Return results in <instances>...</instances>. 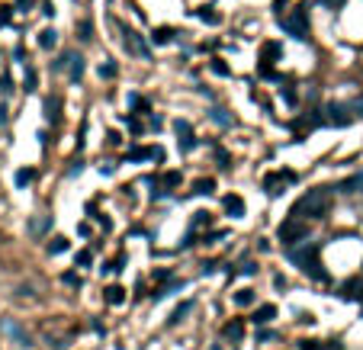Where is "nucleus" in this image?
Wrapping results in <instances>:
<instances>
[{"mask_svg": "<svg viewBox=\"0 0 363 350\" xmlns=\"http://www.w3.org/2000/svg\"><path fill=\"white\" fill-rule=\"evenodd\" d=\"M164 183H167V187H177V183H180V170H167L164 173Z\"/></svg>", "mask_w": 363, "mask_h": 350, "instance_id": "nucleus-27", "label": "nucleus"}, {"mask_svg": "<svg viewBox=\"0 0 363 350\" xmlns=\"http://www.w3.org/2000/svg\"><path fill=\"white\" fill-rule=\"evenodd\" d=\"M190 309H193V302H183V305H180V309H177V312L171 315V325H177V321H180V318H183V315H187Z\"/></svg>", "mask_w": 363, "mask_h": 350, "instance_id": "nucleus-24", "label": "nucleus"}, {"mask_svg": "<svg viewBox=\"0 0 363 350\" xmlns=\"http://www.w3.org/2000/svg\"><path fill=\"white\" fill-rule=\"evenodd\" d=\"M196 16H199V20H202V23H209V26H216L219 20H222V16H219V13H212V10H199Z\"/></svg>", "mask_w": 363, "mask_h": 350, "instance_id": "nucleus-23", "label": "nucleus"}, {"mask_svg": "<svg viewBox=\"0 0 363 350\" xmlns=\"http://www.w3.org/2000/svg\"><path fill=\"white\" fill-rule=\"evenodd\" d=\"M4 331H7V334H10V337H13V340H16L20 347H32L29 334H26V331H23L20 325H16V321H10V318H7V321H4Z\"/></svg>", "mask_w": 363, "mask_h": 350, "instance_id": "nucleus-5", "label": "nucleus"}, {"mask_svg": "<svg viewBox=\"0 0 363 350\" xmlns=\"http://www.w3.org/2000/svg\"><path fill=\"white\" fill-rule=\"evenodd\" d=\"M0 241H4V235H0Z\"/></svg>", "mask_w": 363, "mask_h": 350, "instance_id": "nucleus-33", "label": "nucleus"}, {"mask_svg": "<svg viewBox=\"0 0 363 350\" xmlns=\"http://www.w3.org/2000/svg\"><path fill=\"white\" fill-rule=\"evenodd\" d=\"M328 203H331V190L328 187H315L293 206V215L296 218H325Z\"/></svg>", "mask_w": 363, "mask_h": 350, "instance_id": "nucleus-1", "label": "nucleus"}, {"mask_svg": "<svg viewBox=\"0 0 363 350\" xmlns=\"http://www.w3.org/2000/svg\"><path fill=\"white\" fill-rule=\"evenodd\" d=\"M145 157L164 161V151H161V148H132V151H129V161H145Z\"/></svg>", "mask_w": 363, "mask_h": 350, "instance_id": "nucleus-6", "label": "nucleus"}, {"mask_svg": "<svg viewBox=\"0 0 363 350\" xmlns=\"http://www.w3.org/2000/svg\"><path fill=\"white\" fill-rule=\"evenodd\" d=\"M48 251H51V254H61V251H68V241H65V238H55V241L48 244Z\"/></svg>", "mask_w": 363, "mask_h": 350, "instance_id": "nucleus-26", "label": "nucleus"}, {"mask_svg": "<svg viewBox=\"0 0 363 350\" xmlns=\"http://www.w3.org/2000/svg\"><path fill=\"white\" fill-rule=\"evenodd\" d=\"M55 42H58V32H55V29H45V32L39 36V45H42V48H51Z\"/></svg>", "mask_w": 363, "mask_h": 350, "instance_id": "nucleus-17", "label": "nucleus"}, {"mask_svg": "<svg viewBox=\"0 0 363 350\" xmlns=\"http://www.w3.org/2000/svg\"><path fill=\"white\" fill-rule=\"evenodd\" d=\"M116 74H119V68L113 65V61H106V65H100V77H106V81H113Z\"/></svg>", "mask_w": 363, "mask_h": 350, "instance_id": "nucleus-20", "label": "nucleus"}, {"mask_svg": "<svg viewBox=\"0 0 363 350\" xmlns=\"http://www.w3.org/2000/svg\"><path fill=\"white\" fill-rule=\"evenodd\" d=\"M26 90H35V71H26Z\"/></svg>", "mask_w": 363, "mask_h": 350, "instance_id": "nucleus-30", "label": "nucleus"}, {"mask_svg": "<svg viewBox=\"0 0 363 350\" xmlns=\"http://www.w3.org/2000/svg\"><path fill=\"white\" fill-rule=\"evenodd\" d=\"M103 296H106L110 305H122L126 302V289H122V286H110V289H103Z\"/></svg>", "mask_w": 363, "mask_h": 350, "instance_id": "nucleus-12", "label": "nucleus"}, {"mask_svg": "<svg viewBox=\"0 0 363 350\" xmlns=\"http://www.w3.org/2000/svg\"><path fill=\"white\" fill-rule=\"evenodd\" d=\"M241 273H244V276H254V273H257V264H244Z\"/></svg>", "mask_w": 363, "mask_h": 350, "instance_id": "nucleus-31", "label": "nucleus"}, {"mask_svg": "<svg viewBox=\"0 0 363 350\" xmlns=\"http://www.w3.org/2000/svg\"><path fill=\"white\" fill-rule=\"evenodd\" d=\"M174 129H177V145H180V151H193V148L199 145L187 119H177V126H174Z\"/></svg>", "mask_w": 363, "mask_h": 350, "instance_id": "nucleus-4", "label": "nucleus"}, {"mask_svg": "<svg viewBox=\"0 0 363 350\" xmlns=\"http://www.w3.org/2000/svg\"><path fill=\"white\" fill-rule=\"evenodd\" d=\"M209 68H212V71H216L219 77H228V74H232V71H228V65H222V58H212V65H209Z\"/></svg>", "mask_w": 363, "mask_h": 350, "instance_id": "nucleus-22", "label": "nucleus"}, {"mask_svg": "<svg viewBox=\"0 0 363 350\" xmlns=\"http://www.w3.org/2000/svg\"><path fill=\"white\" fill-rule=\"evenodd\" d=\"M328 112H331L328 119L334 122V126H347V122H350V116H347V109H344V106H334V103H331Z\"/></svg>", "mask_w": 363, "mask_h": 350, "instance_id": "nucleus-13", "label": "nucleus"}, {"mask_svg": "<svg viewBox=\"0 0 363 350\" xmlns=\"http://www.w3.org/2000/svg\"><path fill=\"white\" fill-rule=\"evenodd\" d=\"M273 318H277V305H261V309L254 312V321H257V325H267Z\"/></svg>", "mask_w": 363, "mask_h": 350, "instance_id": "nucleus-11", "label": "nucleus"}, {"mask_svg": "<svg viewBox=\"0 0 363 350\" xmlns=\"http://www.w3.org/2000/svg\"><path fill=\"white\" fill-rule=\"evenodd\" d=\"M225 209L232 218H241L244 215V199L241 196H225Z\"/></svg>", "mask_w": 363, "mask_h": 350, "instance_id": "nucleus-8", "label": "nucleus"}, {"mask_svg": "<svg viewBox=\"0 0 363 350\" xmlns=\"http://www.w3.org/2000/svg\"><path fill=\"white\" fill-rule=\"evenodd\" d=\"M45 119L48 122H58L61 119V100L58 97H48L45 100Z\"/></svg>", "mask_w": 363, "mask_h": 350, "instance_id": "nucleus-10", "label": "nucleus"}, {"mask_svg": "<svg viewBox=\"0 0 363 350\" xmlns=\"http://www.w3.org/2000/svg\"><path fill=\"white\" fill-rule=\"evenodd\" d=\"M212 190H216V180H212V177H206V180H196V183H193V193H212Z\"/></svg>", "mask_w": 363, "mask_h": 350, "instance_id": "nucleus-15", "label": "nucleus"}, {"mask_svg": "<svg viewBox=\"0 0 363 350\" xmlns=\"http://www.w3.org/2000/svg\"><path fill=\"white\" fill-rule=\"evenodd\" d=\"M209 222H212L209 212H196V215H193V228H199V225H209Z\"/></svg>", "mask_w": 363, "mask_h": 350, "instance_id": "nucleus-25", "label": "nucleus"}, {"mask_svg": "<svg viewBox=\"0 0 363 350\" xmlns=\"http://www.w3.org/2000/svg\"><path fill=\"white\" fill-rule=\"evenodd\" d=\"M216 157H219V167H232V164H228V154L222 151V148H219V151H216Z\"/></svg>", "mask_w": 363, "mask_h": 350, "instance_id": "nucleus-29", "label": "nucleus"}, {"mask_svg": "<svg viewBox=\"0 0 363 350\" xmlns=\"http://www.w3.org/2000/svg\"><path fill=\"white\" fill-rule=\"evenodd\" d=\"M154 42H158V45H164V42H171L174 39V29H167V26H164V29H154V36H151Z\"/></svg>", "mask_w": 363, "mask_h": 350, "instance_id": "nucleus-19", "label": "nucleus"}, {"mask_svg": "<svg viewBox=\"0 0 363 350\" xmlns=\"http://www.w3.org/2000/svg\"><path fill=\"white\" fill-rule=\"evenodd\" d=\"M81 74H84V58L81 55H71V81H77Z\"/></svg>", "mask_w": 363, "mask_h": 350, "instance_id": "nucleus-16", "label": "nucleus"}, {"mask_svg": "<svg viewBox=\"0 0 363 350\" xmlns=\"http://www.w3.org/2000/svg\"><path fill=\"white\" fill-rule=\"evenodd\" d=\"M32 180H35V170H32V167L16 170V187H26V183H32Z\"/></svg>", "mask_w": 363, "mask_h": 350, "instance_id": "nucleus-18", "label": "nucleus"}, {"mask_svg": "<svg viewBox=\"0 0 363 350\" xmlns=\"http://www.w3.org/2000/svg\"><path fill=\"white\" fill-rule=\"evenodd\" d=\"M273 58H280V45H277V42H267V45L261 48V68L273 65Z\"/></svg>", "mask_w": 363, "mask_h": 350, "instance_id": "nucleus-7", "label": "nucleus"}, {"mask_svg": "<svg viewBox=\"0 0 363 350\" xmlns=\"http://www.w3.org/2000/svg\"><path fill=\"white\" fill-rule=\"evenodd\" d=\"M222 334L232 340V344H241V337H244V325H241V321H232V325H225Z\"/></svg>", "mask_w": 363, "mask_h": 350, "instance_id": "nucleus-9", "label": "nucleus"}, {"mask_svg": "<svg viewBox=\"0 0 363 350\" xmlns=\"http://www.w3.org/2000/svg\"><path fill=\"white\" fill-rule=\"evenodd\" d=\"M232 302H235V305H241V309L254 305V289H238V293L232 296Z\"/></svg>", "mask_w": 363, "mask_h": 350, "instance_id": "nucleus-14", "label": "nucleus"}, {"mask_svg": "<svg viewBox=\"0 0 363 350\" xmlns=\"http://www.w3.org/2000/svg\"><path fill=\"white\" fill-rule=\"evenodd\" d=\"M77 264H84V267L90 264V251H81V254H77Z\"/></svg>", "mask_w": 363, "mask_h": 350, "instance_id": "nucleus-32", "label": "nucleus"}, {"mask_svg": "<svg viewBox=\"0 0 363 350\" xmlns=\"http://www.w3.org/2000/svg\"><path fill=\"white\" fill-rule=\"evenodd\" d=\"M302 238H308V228H305L302 222H299L296 215L289 218V222H283V225H280V241H283V244H289V248H293V244H299Z\"/></svg>", "mask_w": 363, "mask_h": 350, "instance_id": "nucleus-3", "label": "nucleus"}, {"mask_svg": "<svg viewBox=\"0 0 363 350\" xmlns=\"http://www.w3.org/2000/svg\"><path fill=\"white\" fill-rule=\"evenodd\" d=\"M65 283H68V286H77V289H81V276H77V273H65Z\"/></svg>", "mask_w": 363, "mask_h": 350, "instance_id": "nucleus-28", "label": "nucleus"}, {"mask_svg": "<svg viewBox=\"0 0 363 350\" xmlns=\"http://www.w3.org/2000/svg\"><path fill=\"white\" fill-rule=\"evenodd\" d=\"M209 116H212V122H219V126H232V119H228V116H225V109H219V106H216V109H209Z\"/></svg>", "mask_w": 363, "mask_h": 350, "instance_id": "nucleus-21", "label": "nucleus"}, {"mask_svg": "<svg viewBox=\"0 0 363 350\" xmlns=\"http://www.w3.org/2000/svg\"><path fill=\"white\" fill-rule=\"evenodd\" d=\"M286 183H296V173L293 170H273V173L264 177V193H267V196H280Z\"/></svg>", "mask_w": 363, "mask_h": 350, "instance_id": "nucleus-2", "label": "nucleus"}]
</instances>
